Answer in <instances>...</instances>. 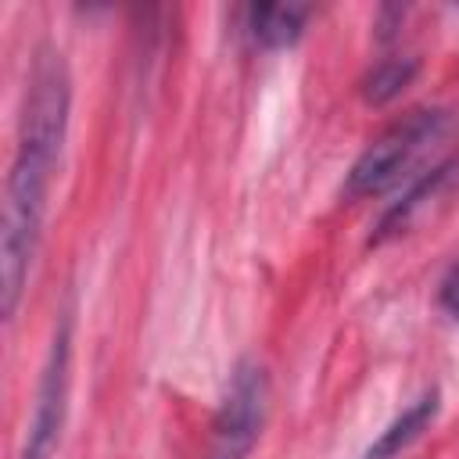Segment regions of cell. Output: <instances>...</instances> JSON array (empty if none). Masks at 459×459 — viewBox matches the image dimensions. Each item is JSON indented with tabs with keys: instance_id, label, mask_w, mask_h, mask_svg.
<instances>
[{
	"instance_id": "obj_1",
	"label": "cell",
	"mask_w": 459,
	"mask_h": 459,
	"mask_svg": "<svg viewBox=\"0 0 459 459\" xmlns=\"http://www.w3.org/2000/svg\"><path fill=\"white\" fill-rule=\"evenodd\" d=\"M72 111V79L57 47H39L32 57L25 108L18 126V151L4 190V226H0V308L4 319L14 316L47 215V190L65 147Z\"/></svg>"
},
{
	"instance_id": "obj_2",
	"label": "cell",
	"mask_w": 459,
	"mask_h": 459,
	"mask_svg": "<svg viewBox=\"0 0 459 459\" xmlns=\"http://www.w3.org/2000/svg\"><path fill=\"white\" fill-rule=\"evenodd\" d=\"M448 129V111L445 108H420L387 126L351 165L344 197H373L387 186H394L409 165Z\"/></svg>"
},
{
	"instance_id": "obj_3",
	"label": "cell",
	"mask_w": 459,
	"mask_h": 459,
	"mask_svg": "<svg viewBox=\"0 0 459 459\" xmlns=\"http://www.w3.org/2000/svg\"><path fill=\"white\" fill-rule=\"evenodd\" d=\"M265 405H269V380L265 369L251 359H244L226 387V398L215 412L212 423V445L204 459H247L262 423H265Z\"/></svg>"
},
{
	"instance_id": "obj_4",
	"label": "cell",
	"mask_w": 459,
	"mask_h": 459,
	"mask_svg": "<svg viewBox=\"0 0 459 459\" xmlns=\"http://www.w3.org/2000/svg\"><path fill=\"white\" fill-rule=\"evenodd\" d=\"M68 362H72V323L61 319L36 387V405L22 445V459H57L65 412H68Z\"/></svg>"
},
{
	"instance_id": "obj_5",
	"label": "cell",
	"mask_w": 459,
	"mask_h": 459,
	"mask_svg": "<svg viewBox=\"0 0 459 459\" xmlns=\"http://www.w3.org/2000/svg\"><path fill=\"white\" fill-rule=\"evenodd\" d=\"M437 405H441V398H437V391H427V394H420L398 420H391L384 430H380V437L366 448V455L362 459H398L430 423H434V416H437Z\"/></svg>"
},
{
	"instance_id": "obj_6",
	"label": "cell",
	"mask_w": 459,
	"mask_h": 459,
	"mask_svg": "<svg viewBox=\"0 0 459 459\" xmlns=\"http://www.w3.org/2000/svg\"><path fill=\"white\" fill-rule=\"evenodd\" d=\"M305 22H308L305 4H255V7H247V29L269 50L294 47L305 32Z\"/></svg>"
},
{
	"instance_id": "obj_7",
	"label": "cell",
	"mask_w": 459,
	"mask_h": 459,
	"mask_svg": "<svg viewBox=\"0 0 459 459\" xmlns=\"http://www.w3.org/2000/svg\"><path fill=\"white\" fill-rule=\"evenodd\" d=\"M416 57H384L377 61L362 79V100L366 104H387L394 100L416 75Z\"/></svg>"
},
{
	"instance_id": "obj_8",
	"label": "cell",
	"mask_w": 459,
	"mask_h": 459,
	"mask_svg": "<svg viewBox=\"0 0 459 459\" xmlns=\"http://www.w3.org/2000/svg\"><path fill=\"white\" fill-rule=\"evenodd\" d=\"M441 305L459 319V265H452L448 276L441 280Z\"/></svg>"
}]
</instances>
